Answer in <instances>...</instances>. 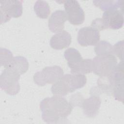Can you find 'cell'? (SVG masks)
Returning <instances> with one entry per match:
<instances>
[{"instance_id":"cell-1","label":"cell","mask_w":124,"mask_h":124,"mask_svg":"<svg viewBox=\"0 0 124 124\" xmlns=\"http://www.w3.org/2000/svg\"><path fill=\"white\" fill-rule=\"evenodd\" d=\"M73 105L64 97L54 95L43 99L40 108L44 121L48 124L65 123L73 109Z\"/></svg>"},{"instance_id":"cell-2","label":"cell","mask_w":124,"mask_h":124,"mask_svg":"<svg viewBox=\"0 0 124 124\" xmlns=\"http://www.w3.org/2000/svg\"><path fill=\"white\" fill-rule=\"evenodd\" d=\"M87 82L86 77L81 74H66L62 76L51 87L55 95L65 96L83 87Z\"/></svg>"},{"instance_id":"cell-3","label":"cell","mask_w":124,"mask_h":124,"mask_svg":"<svg viewBox=\"0 0 124 124\" xmlns=\"http://www.w3.org/2000/svg\"><path fill=\"white\" fill-rule=\"evenodd\" d=\"M117 65V60L114 55L97 56L93 60V72L100 77H108Z\"/></svg>"},{"instance_id":"cell-4","label":"cell","mask_w":124,"mask_h":124,"mask_svg":"<svg viewBox=\"0 0 124 124\" xmlns=\"http://www.w3.org/2000/svg\"><path fill=\"white\" fill-rule=\"evenodd\" d=\"M20 75L12 68H5L0 75V88L9 95L17 94L20 90Z\"/></svg>"},{"instance_id":"cell-5","label":"cell","mask_w":124,"mask_h":124,"mask_svg":"<svg viewBox=\"0 0 124 124\" xmlns=\"http://www.w3.org/2000/svg\"><path fill=\"white\" fill-rule=\"evenodd\" d=\"M63 75V70L59 66H47L34 74L33 80L37 85L42 86L55 83Z\"/></svg>"},{"instance_id":"cell-6","label":"cell","mask_w":124,"mask_h":124,"mask_svg":"<svg viewBox=\"0 0 124 124\" xmlns=\"http://www.w3.org/2000/svg\"><path fill=\"white\" fill-rule=\"evenodd\" d=\"M22 0H8L0 1V23H4L11 17L17 18L22 14Z\"/></svg>"},{"instance_id":"cell-7","label":"cell","mask_w":124,"mask_h":124,"mask_svg":"<svg viewBox=\"0 0 124 124\" xmlns=\"http://www.w3.org/2000/svg\"><path fill=\"white\" fill-rule=\"evenodd\" d=\"M63 2L65 13L69 22L75 25L81 24L85 19L84 12L77 0H68Z\"/></svg>"},{"instance_id":"cell-8","label":"cell","mask_w":124,"mask_h":124,"mask_svg":"<svg viewBox=\"0 0 124 124\" xmlns=\"http://www.w3.org/2000/svg\"><path fill=\"white\" fill-rule=\"evenodd\" d=\"M101 20L105 29H120L124 24L123 12L117 9L105 11L103 14Z\"/></svg>"},{"instance_id":"cell-9","label":"cell","mask_w":124,"mask_h":124,"mask_svg":"<svg viewBox=\"0 0 124 124\" xmlns=\"http://www.w3.org/2000/svg\"><path fill=\"white\" fill-rule=\"evenodd\" d=\"M77 40L83 46L95 45L100 40L99 31L91 26L82 28L78 31Z\"/></svg>"},{"instance_id":"cell-10","label":"cell","mask_w":124,"mask_h":124,"mask_svg":"<svg viewBox=\"0 0 124 124\" xmlns=\"http://www.w3.org/2000/svg\"><path fill=\"white\" fill-rule=\"evenodd\" d=\"M101 103L99 96L92 95L90 97L83 99L81 104L84 114L88 117H95L99 110Z\"/></svg>"},{"instance_id":"cell-11","label":"cell","mask_w":124,"mask_h":124,"mask_svg":"<svg viewBox=\"0 0 124 124\" xmlns=\"http://www.w3.org/2000/svg\"><path fill=\"white\" fill-rule=\"evenodd\" d=\"M67 19L64 11L57 10L53 12L48 20V28L53 32H58L63 31L64 23Z\"/></svg>"},{"instance_id":"cell-12","label":"cell","mask_w":124,"mask_h":124,"mask_svg":"<svg viewBox=\"0 0 124 124\" xmlns=\"http://www.w3.org/2000/svg\"><path fill=\"white\" fill-rule=\"evenodd\" d=\"M71 43V35L65 31H62L57 32L51 38L50 40L51 47L57 50L67 47Z\"/></svg>"},{"instance_id":"cell-13","label":"cell","mask_w":124,"mask_h":124,"mask_svg":"<svg viewBox=\"0 0 124 124\" xmlns=\"http://www.w3.org/2000/svg\"><path fill=\"white\" fill-rule=\"evenodd\" d=\"M64 56L67 61L69 67L71 69V72L77 69L83 60L79 51L74 48L66 49L64 51Z\"/></svg>"},{"instance_id":"cell-14","label":"cell","mask_w":124,"mask_h":124,"mask_svg":"<svg viewBox=\"0 0 124 124\" xmlns=\"http://www.w3.org/2000/svg\"><path fill=\"white\" fill-rule=\"evenodd\" d=\"M34 11L37 16L42 19L47 18L50 9L48 3L45 0H37L34 5Z\"/></svg>"},{"instance_id":"cell-15","label":"cell","mask_w":124,"mask_h":124,"mask_svg":"<svg viewBox=\"0 0 124 124\" xmlns=\"http://www.w3.org/2000/svg\"><path fill=\"white\" fill-rule=\"evenodd\" d=\"M93 3L94 5L103 11L123 7L122 0H93Z\"/></svg>"},{"instance_id":"cell-16","label":"cell","mask_w":124,"mask_h":124,"mask_svg":"<svg viewBox=\"0 0 124 124\" xmlns=\"http://www.w3.org/2000/svg\"><path fill=\"white\" fill-rule=\"evenodd\" d=\"M10 68L15 70L21 75L26 73L28 70L29 63L25 57L16 56L14 57L13 62Z\"/></svg>"},{"instance_id":"cell-17","label":"cell","mask_w":124,"mask_h":124,"mask_svg":"<svg viewBox=\"0 0 124 124\" xmlns=\"http://www.w3.org/2000/svg\"><path fill=\"white\" fill-rule=\"evenodd\" d=\"M94 51L97 56L113 54V46L108 42L101 41L94 47Z\"/></svg>"},{"instance_id":"cell-18","label":"cell","mask_w":124,"mask_h":124,"mask_svg":"<svg viewBox=\"0 0 124 124\" xmlns=\"http://www.w3.org/2000/svg\"><path fill=\"white\" fill-rule=\"evenodd\" d=\"M0 66L5 68L10 67L14 61V57L12 53L6 48H1L0 49Z\"/></svg>"},{"instance_id":"cell-19","label":"cell","mask_w":124,"mask_h":124,"mask_svg":"<svg viewBox=\"0 0 124 124\" xmlns=\"http://www.w3.org/2000/svg\"><path fill=\"white\" fill-rule=\"evenodd\" d=\"M93 72V60L83 59L80 65L74 71L72 74H87Z\"/></svg>"},{"instance_id":"cell-20","label":"cell","mask_w":124,"mask_h":124,"mask_svg":"<svg viewBox=\"0 0 124 124\" xmlns=\"http://www.w3.org/2000/svg\"><path fill=\"white\" fill-rule=\"evenodd\" d=\"M123 41H119L113 46V54H115L119 58L123 61Z\"/></svg>"}]
</instances>
